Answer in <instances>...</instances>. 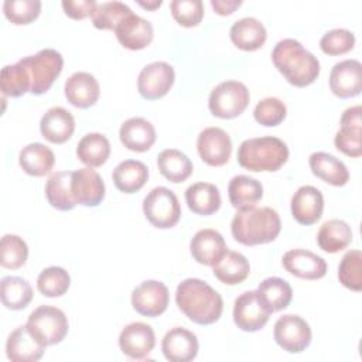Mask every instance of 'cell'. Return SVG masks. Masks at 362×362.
I'll return each instance as SVG.
<instances>
[{"instance_id": "obj_9", "label": "cell", "mask_w": 362, "mask_h": 362, "mask_svg": "<svg viewBox=\"0 0 362 362\" xmlns=\"http://www.w3.org/2000/svg\"><path fill=\"white\" fill-rule=\"evenodd\" d=\"M311 328L297 314H284L277 318L273 328L276 344L288 354H300L311 344Z\"/></svg>"}, {"instance_id": "obj_43", "label": "cell", "mask_w": 362, "mask_h": 362, "mask_svg": "<svg viewBox=\"0 0 362 362\" xmlns=\"http://www.w3.org/2000/svg\"><path fill=\"white\" fill-rule=\"evenodd\" d=\"M339 283L352 290H362V253L358 249L348 250L338 266Z\"/></svg>"}, {"instance_id": "obj_35", "label": "cell", "mask_w": 362, "mask_h": 362, "mask_svg": "<svg viewBox=\"0 0 362 362\" xmlns=\"http://www.w3.org/2000/svg\"><path fill=\"white\" fill-rule=\"evenodd\" d=\"M352 242L351 226L342 219H329L324 222L317 233V243L327 253H338Z\"/></svg>"}, {"instance_id": "obj_38", "label": "cell", "mask_w": 362, "mask_h": 362, "mask_svg": "<svg viewBox=\"0 0 362 362\" xmlns=\"http://www.w3.org/2000/svg\"><path fill=\"white\" fill-rule=\"evenodd\" d=\"M157 167L164 178L178 184L192 174L191 160L177 148H165L157 156Z\"/></svg>"}, {"instance_id": "obj_41", "label": "cell", "mask_w": 362, "mask_h": 362, "mask_svg": "<svg viewBox=\"0 0 362 362\" xmlns=\"http://www.w3.org/2000/svg\"><path fill=\"white\" fill-rule=\"evenodd\" d=\"M71 286L69 273L59 266L44 269L37 277V288L45 297H61Z\"/></svg>"}, {"instance_id": "obj_42", "label": "cell", "mask_w": 362, "mask_h": 362, "mask_svg": "<svg viewBox=\"0 0 362 362\" xmlns=\"http://www.w3.org/2000/svg\"><path fill=\"white\" fill-rule=\"evenodd\" d=\"M28 257V246L18 235L7 233L0 242V264L6 269H20Z\"/></svg>"}, {"instance_id": "obj_51", "label": "cell", "mask_w": 362, "mask_h": 362, "mask_svg": "<svg viewBox=\"0 0 362 362\" xmlns=\"http://www.w3.org/2000/svg\"><path fill=\"white\" fill-rule=\"evenodd\" d=\"M139 3V6H141V7H144V8H147V10H156V8H158L160 6H161V0H153V1H137Z\"/></svg>"}, {"instance_id": "obj_34", "label": "cell", "mask_w": 362, "mask_h": 362, "mask_svg": "<svg viewBox=\"0 0 362 362\" xmlns=\"http://www.w3.org/2000/svg\"><path fill=\"white\" fill-rule=\"evenodd\" d=\"M228 197L233 208L243 209L256 205L262 199L263 187L256 178L239 174L229 181Z\"/></svg>"}, {"instance_id": "obj_49", "label": "cell", "mask_w": 362, "mask_h": 362, "mask_svg": "<svg viewBox=\"0 0 362 362\" xmlns=\"http://www.w3.org/2000/svg\"><path fill=\"white\" fill-rule=\"evenodd\" d=\"M64 13L74 20H83L92 17L98 3L95 0H64L61 3Z\"/></svg>"}, {"instance_id": "obj_21", "label": "cell", "mask_w": 362, "mask_h": 362, "mask_svg": "<svg viewBox=\"0 0 362 362\" xmlns=\"http://www.w3.org/2000/svg\"><path fill=\"white\" fill-rule=\"evenodd\" d=\"M197 335L182 327L171 328L161 341V351L170 362H189L198 355Z\"/></svg>"}, {"instance_id": "obj_16", "label": "cell", "mask_w": 362, "mask_h": 362, "mask_svg": "<svg viewBox=\"0 0 362 362\" xmlns=\"http://www.w3.org/2000/svg\"><path fill=\"white\" fill-rule=\"evenodd\" d=\"M329 89L339 99L358 96L362 90V65L358 59L337 62L329 72Z\"/></svg>"}, {"instance_id": "obj_19", "label": "cell", "mask_w": 362, "mask_h": 362, "mask_svg": "<svg viewBox=\"0 0 362 362\" xmlns=\"http://www.w3.org/2000/svg\"><path fill=\"white\" fill-rule=\"evenodd\" d=\"M115 34L122 47L132 51H139L150 45L154 31L148 20L132 13L116 25Z\"/></svg>"}, {"instance_id": "obj_15", "label": "cell", "mask_w": 362, "mask_h": 362, "mask_svg": "<svg viewBox=\"0 0 362 362\" xmlns=\"http://www.w3.org/2000/svg\"><path fill=\"white\" fill-rule=\"evenodd\" d=\"M156 345L154 329L146 322L127 324L119 335V348L130 359H146Z\"/></svg>"}, {"instance_id": "obj_45", "label": "cell", "mask_w": 362, "mask_h": 362, "mask_svg": "<svg viewBox=\"0 0 362 362\" xmlns=\"http://www.w3.org/2000/svg\"><path fill=\"white\" fill-rule=\"evenodd\" d=\"M40 0H6L3 3L4 16L16 25L30 24L40 16Z\"/></svg>"}, {"instance_id": "obj_18", "label": "cell", "mask_w": 362, "mask_h": 362, "mask_svg": "<svg viewBox=\"0 0 362 362\" xmlns=\"http://www.w3.org/2000/svg\"><path fill=\"white\" fill-rule=\"evenodd\" d=\"M291 215L300 225L317 223L324 211V197L317 187L303 185L291 197Z\"/></svg>"}, {"instance_id": "obj_14", "label": "cell", "mask_w": 362, "mask_h": 362, "mask_svg": "<svg viewBox=\"0 0 362 362\" xmlns=\"http://www.w3.org/2000/svg\"><path fill=\"white\" fill-rule=\"evenodd\" d=\"M362 107L359 105L344 110L341 116V129L334 137L335 147L349 157L362 156Z\"/></svg>"}, {"instance_id": "obj_22", "label": "cell", "mask_w": 362, "mask_h": 362, "mask_svg": "<svg viewBox=\"0 0 362 362\" xmlns=\"http://www.w3.org/2000/svg\"><path fill=\"white\" fill-rule=\"evenodd\" d=\"M226 250L228 247L223 236L211 228L198 230L189 243V252L194 260L204 266H214Z\"/></svg>"}, {"instance_id": "obj_4", "label": "cell", "mask_w": 362, "mask_h": 362, "mask_svg": "<svg viewBox=\"0 0 362 362\" xmlns=\"http://www.w3.org/2000/svg\"><path fill=\"white\" fill-rule=\"evenodd\" d=\"M287 160V144L274 136L246 139L238 148L239 165L255 173L277 171L286 164Z\"/></svg>"}, {"instance_id": "obj_40", "label": "cell", "mask_w": 362, "mask_h": 362, "mask_svg": "<svg viewBox=\"0 0 362 362\" xmlns=\"http://www.w3.org/2000/svg\"><path fill=\"white\" fill-rule=\"evenodd\" d=\"M0 88L4 96L20 98L30 92L31 81L25 66L20 62L3 66L0 72Z\"/></svg>"}, {"instance_id": "obj_44", "label": "cell", "mask_w": 362, "mask_h": 362, "mask_svg": "<svg viewBox=\"0 0 362 362\" xmlns=\"http://www.w3.org/2000/svg\"><path fill=\"white\" fill-rule=\"evenodd\" d=\"M132 13V8L122 1H105L96 6L90 18L98 30H115Z\"/></svg>"}, {"instance_id": "obj_46", "label": "cell", "mask_w": 362, "mask_h": 362, "mask_svg": "<svg viewBox=\"0 0 362 362\" xmlns=\"http://www.w3.org/2000/svg\"><path fill=\"white\" fill-rule=\"evenodd\" d=\"M287 115V107L283 100L274 96L264 98L257 102L253 110L255 120L266 127H273L280 124Z\"/></svg>"}, {"instance_id": "obj_31", "label": "cell", "mask_w": 362, "mask_h": 362, "mask_svg": "<svg viewBox=\"0 0 362 362\" xmlns=\"http://www.w3.org/2000/svg\"><path fill=\"white\" fill-rule=\"evenodd\" d=\"M185 202L197 215H212L221 208V194L211 182H195L185 189Z\"/></svg>"}, {"instance_id": "obj_24", "label": "cell", "mask_w": 362, "mask_h": 362, "mask_svg": "<svg viewBox=\"0 0 362 362\" xmlns=\"http://www.w3.org/2000/svg\"><path fill=\"white\" fill-rule=\"evenodd\" d=\"M75 130V119L69 110L62 106L49 107L40 120L42 137L52 144L68 141Z\"/></svg>"}, {"instance_id": "obj_48", "label": "cell", "mask_w": 362, "mask_h": 362, "mask_svg": "<svg viewBox=\"0 0 362 362\" xmlns=\"http://www.w3.org/2000/svg\"><path fill=\"white\" fill-rule=\"evenodd\" d=\"M170 8L174 20L187 28L197 27L204 17V4L201 0H173Z\"/></svg>"}, {"instance_id": "obj_37", "label": "cell", "mask_w": 362, "mask_h": 362, "mask_svg": "<svg viewBox=\"0 0 362 362\" xmlns=\"http://www.w3.org/2000/svg\"><path fill=\"white\" fill-rule=\"evenodd\" d=\"M257 294L273 314L288 307L293 298L291 286L281 277H267L259 283Z\"/></svg>"}, {"instance_id": "obj_11", "label": "cell", "mask_w": 362, "mask_h": 362, "mask_svg": "<svg viewBox=\"0 0 362 362\" xmlns=\"http://www.w3.org/2000/svg\"><path fill=\"white\" fill-rule=\"evenodd\" d=\"M132 307L136 313L144 317L161 315L170 303L167 286L158 280H146L132 291Z\"/></svg>"}, {"instance_id": "obj_33", "label": "cell", "mask_w": 362, "mask_h": 362, "mask_svg": "<svg viewBox=\"0 0 362 362\" xmlns=\"http://www.w3.org/2000/svg\"><path fill=\"white\" fill-rule=\"evenodd\" d=\"M72 171L52 173L45 182V197L48 204L58 211H71L76 202L71 189Z\"/></svg>"}, {"instance_id": "obj_17", "label": "cell", "mask_w": 362, "mask_h": 362, "mask_svg": "<svg viewBox=\"0 0 362 362\" xmlns=\"http://www.w3.org/2000/svg\"><path fill=\"white\" fill-rule=\"evenodd\" d=\"M71 189L76 205L98 206L105 198V182L100 174L90 167L72 171Z\"/></svg>"}, {"instance_id": "obj_2", "label": "cell", "mask_w": 362, "mask_h": 362, "mask_svg": "<svg viewBox=\"0 0 362 362\" xmlns=\"http://www.w3.org/2000/svg\"><path fill=\"white\" fill-rule=\"evenodd\" d=\"M272 61L284 79L296 88L311 85L321 69L318 58L294 38L280 40L272 51Z\"/></svg>"}, {"instance_id": "obj_20", "label": "cell", "mask_w": 362, "mask_h": 362, "mask_svg": "<svg viewBox=\"0 0 362 362\" xmlns=\"http://www.w3.org/2000/svg\"><path fill=\"white\" fill-rule=\"evenodd\" d=\"M281 263L290 274L303 280H318L327 273L325 260L305 249H291L286 252Z\"/></svg>"}, {"instance_id": "obj_50", "label": "cell", "mask_w": 362, "mask_h": 362, "mask_svg": "<svg viewBox=\"0 0 362 362\" xmlns=\"http://www.w3.org/2000/svg\"><path fill=\"white\" fill-rule=\"evenodd\" d=\"M240 4H242L240 0H211L212 8L219 16L232 14Z\"/></svg>"}, {"instance_id": "obj_5", "label": "cell", "mask_w": 362, "mask_h": 362, "mask_svg": "<svg viewBox=\"0 0 362 362\" xmlns=\"http://www.w3.org/2000/svg\"><path fill=\"white\" fill-rule=\"evenodd\" d=\"M20 62L28 72L31 81L30 92L33 95H42L49 90L64 68V58L54 48L40 49L34 55L21 58Z\"/></svg>"}, {"instance_id": "obj_23", "label": "cell", "mask_w": 362, "mask_h": 362, "mask_svg": "<svg viewBox=\"0 0 362 362\" xmlns=\"http://www.w3.org/2000/svg\"><path fill=\"white\" fill-rule=\"evenodd\" d=\"M64 93L68 102L79 109H88L93 106L100 95L99 82L89 72L72 74L64 85Z\"/></svg>"}, {"instance_id": "obj_36", "label": "cell", "mask_w": 362, "mask_h": 362, "mask_svg": "<svg viewBox=\"0 0 362 362\" xmlns=\"http://www.w3.org/2000/svg\"><path fill=\"white\" fill-rule=\"evenodd\" d=\"M109 156L110 143L102 133H88L78 141L76 157L86 167H100L107 161Z\"/></svg>"}, {"instance_id": "obj_13", "label": "cell", "mask_w": 362, "mask_h": 362, "mask_svg": "<svg viewBox=\"0 0 362 362\" xmlns=\"http://www.w3.org/2000/svg\"><path fill=\"white\" fill-rule=\"evenodd\" d=\"M197 150L205 164L221 167L230 158L232 140L221 127H206L198 134Z\"/></svg>"}, {"instance_id": "obj_12", "label": "cell", "mask_w": 362, "mask_h": 362, "mask_svg": "<svg viewBox=\"0 0 362 362\" xmlns=\"http://www.w3.org/2000/svg\"><path fill=\"white\" fill-rule=\"evenodd\" d=\"M174 68L164 61H154L146 65L137 78V90L141 98L156 100L168 93L174 85Z\"/></svg>"}, {"instance_id": "obj_25", "label": "cell", "mask_w": 362, "mask_h": 362, "mask_svg": "<svg viewBox=\"0 0 362 362\" xmlns=\"http://www.w3.org/2000/svg\"><path fill=\"white\" fill-rule=\"evenodd\" d=\"M44 351L45 346L33 337L27 325L17 327L6 341V355L13 362H37Z\"/></svg>"}, {"instance_id": "obj_32", "label": "cell", "mask_w": 362, "mask_h": 362, "mask_svg": "<svg viewBox=\"0 0 362 362\" xmlns=\"http://www.w3.org/2000/svg\"><path fill=\"white\" fill-rule=\"evenodd\" d=\"M212 267L214 276L226 286H236L245 281L250 273L249 260L242 253L233 250H226Z\"/></svg>"}, {"instance_id": "obj_39", "label": "cell", "mask_w": 362, "mask_h": 362, "mask_svg": "<svg viewBox=\"0 0 362 362\" xmlns=\"http://www.w3.org/2000/svg\"><path fill=\"white\" fill-rule=\"evenodd\" d=\"M0 297L6 308L24 310L33 300V288L23 277L6 276L0 281Z\"/></svg>"}, {"instance_id": "obj_28", "label": "cell", "mask_w": 362, "mask_h": 362, "mask_svg": "<svg viewBox=\"0 0 362 362\" xmlns=\"http://www.w3.org/2000/svg\"><path fill=\"white\" fill-rule=\"evenodd\" d=\"M229 37L236 48L242 51H256L264 44L267 33L263 23L257 18L243 17L232 24Z\"/></svg>"}, {"instance_id": "obj_8", "label": "cell", "mask_w": 362, "mask_h": 362, "mask_svg": "<svg viewBox=\"0 0 362 362\" xmlns=\"http://www.w3.org/2000/svg\"><path fill=\"white\" fill-rule=\"evenodd\" d=\"M146 219L158 229L175 226L181 216V206L177 195L167 187L153 188L143 199Z\"/></svg>"}, {"instance_id": "obj_47", "label": "cell", "mask_w": 362, "mask_h": 362, "mask_svg": "<svg viewBox=\"0 0 362 362\" xmlns=\"http://www.w3.org/2000/svg\"><path fill=\"white\" fill-rule=\"evenodd\" d=\"M355 47V35L346 28L327 31L320 40V48L327 55H342Z\"/></svg>"}, {"instance_id": "obj_26", "label": "cell", "mask_w": 362, "mask_h": 362, "mask_svg": "<svg viewBox=\"0 0 362 362\" xmlns=\"http://www.w3.org/2000/svg\"><path fill=\"white\" fill-rule=\"evenodd\" d=\"M122 144L136 153H144L151 148L156 141V129L144 117H130L124 120L119 130Z\"/></svg>"}, {"instance_id": "obj_7", "label": "cell", "mask_w": 362, "mask_h": 362, "mask_svg": "<svg viewBox=\"0 0 362 362\" xmlns=\"http://www.w3.org/2000/svg\"><path fill=\"white\" fill-rule=\"evenodd\" d=\"M250 100L249 89L239 81H223L209 93V112L219 119H233L245 112Z\"/></svg>"}, {"instance_id": "obj_29", "label": "cell", "mask_w": 362, "mask_h": 362, "mask_svg": "<svg viewBox=\"0 0 362 362\" xmlns=\"http://www.w3.org/2000/svg\"><path fill=\"white\" fill-rule=\"evenodd\" d=\"M18 164L23 171L33 177H44L51 173L55 164L54 151L42 143H30L21 148Z\"/></svg>"}, {"instance_id": "obj_10", "label": "cell", "mask_w": 362, "mask_h": 362, "mask_svg": "<svg viewBox=\"0 0 362 362\" xmlns=\"http://www.w3.org/2000/svg\"><path fill=\"white\" fill-rule=\"evenodd\" d=\"M269 308L263 304L256 290L243 291L233 304V322L245 332L262 329L270 317Z\"/></svg>"}, {"instance_id": "obj_6", "label": "cell", "mask_w": 362, "mask_h": 362, "mask_svg": "<svg viewBox=\"0 0 362 362\" xmlns=\"http://www.w3.org/2000/svg\"><path fill=\"white\" fill-rule=\"evenodd\" d=\"M25 325L33 337L45 348L62 342L69 329L65 313L54 305L37 307L28 315Z\"/></svg>"}, {"instance_id": "obj_27", "label": "cell", "mask_w": 362, "mask_h": 362, "mask_svg": "<svg viewBox=\"0 0 362 362\" xmlns=\"http://www.w3.org/2000/svg\"><path fill=\"white\" fill-rule=\"evenodd\" d=\"M308 164L311 173L324 182L334 187H344L349 180L346 165L335 156L325 151H315L310 156Z\"/></svg>"}, {"instance_id": "obj_30", "label": "cell", "mask_w": 362, "mask_h": 362, "mask_svg": "<svg viewBox=\"0 0 362 362\" xmlns=\"http://www.w3.org/2000/svg\"><path fill=\"white\" fill-rule=\"evenodd\" d=\"M115 187L124 194L140 191L148 180V168L139 160H124L112 173Z\"/></svg>"}, {"instance_id": "obj_3", "label": "cell", "mask_w": 362, "mask_h": 362, "mask_svg": "<svg viewBox=\"0 0 362 362\" xmlns=\"http://www.w3.org/2000/svg\"><path fill=\"white\" fill-rule=\"evenodd\" d=\"M281 230L279 214L270 206H247L238 209L230 232L236 242L245 246H256L273 242Z\"/></svg>"}, {"instance_id": "obj_1", "label": "cell", "mask_w": 362, "mask_h": 362, "mask_svg": "<svg viewBox=\"0 0 362 362\" xmlns=\"http://www.w3.org/2000/svg\"><path fill=\"white\" fill-rule=\"evenodd\" d=\"M175 303L189 321L198 325L216 322L223 311L222 296L201 279H185L175 290Z\"/></svg>"}]
</instances>
